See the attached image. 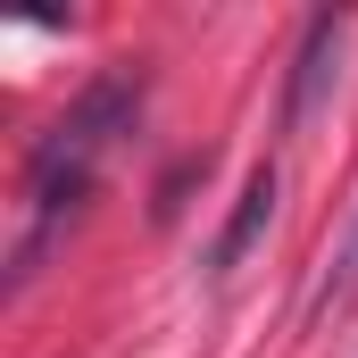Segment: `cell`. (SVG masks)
Returning <instances> with one entry per match:
<instances>
[{
	"instance_id": "1",
	"label": "cell",
	"mask_w": 358,
	"mask_h": 358,
	"mask_svg": "<svg viewBox=\"0 0 358 358\" xmlns=\"http://www.w3.org/2000/svg\"><path fill=\"white\" fill-rule=\"evenodd\" d=\"M134 117H142V67H108V76H92V84L76 92V108L34 142V167H25V176H42V183L92 176L100 150H108L117 134H134Z\"/></svg>"
},
{
	"instance_id": "2",
	"label": "cell",
	"mask_w": 358,
	"mask_h": 358,
	"mask_svg": "<svg viewBox=\"0 0 358 358\" xmlns=\"http://www.w3.org/2000/svg\"><path fill=\"white\" fill-rule=\"evenodd\" d=\"M342 42H350V17H308V34H300V50H292V84H283V134H308V117L334 100L342 84Z\"/></svg>"
},
{
	"instance_id": "3",
	"label": "cell",
	"mask_w": 358,
	"mask_h": 358,
	"mask_svg": "<svg viewBox=\"0 0 358 358\" xmlns=\"http://www.w3.org/2000/svg\"><path fill=\"white\" fill-rule=\"evenodd\" d=\"M275 167H250V183H242V200H234V217H225V234H217V250H208V275L225 283V275L242 267L259 242H267V225H275Z\"/></svg>"
},
{
	"instance_id": "4",
	"label": "cell",
	"mask_w": 358,
	"mask_h": 358,
	"mask_svg": "<svg viewBox=\"0 0 358 358\" xmlns=\"http://www.w3.org/2000/svg\"><path fill=\"white\" fill-rule=\"evenodd\" d=\"M350 308H358V208H350V225L334 234V250L317 259V283H308L300 317H308V325H334V317H350Z\"/></svg>"
},
{
	"instance_id": "5",
	"label": "cell",
	"mask_w": 358,
	"mask_h": 358,
	"mask_svg": "<svg viewBox=\"0 0 358 358\" xmlns=\"http://www.w3.org/2000/svg\"><path fill=\"white\" fill-rule=\"evenodd\" d=\"M200 176H208V150H200V159H183L176 176L159 183V225H176V208H183V192H192V183H200Z\"/></svg>"
}]
</instances>
